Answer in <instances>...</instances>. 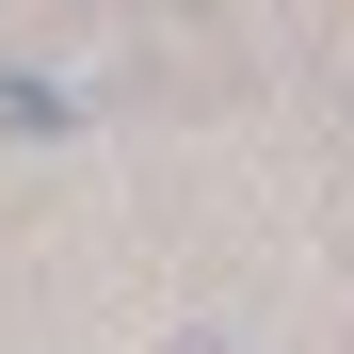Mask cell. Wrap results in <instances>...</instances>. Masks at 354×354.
I'll return each mask as SVG.
<instances>
[{"label": "cell", "mask_w": 354, "mask_h": 354, "mask_svg": "<svg viewBox=\"0 0 354 354\" xmlns=\"http://www.w3.org/2000/svg\"><path fill=\"white\" fill-rule=\"evenodd\" d=\"M0 129H65V97L48 81H0Z\"/></svg>", "instance_id": "obj_1"}]
</instances>
